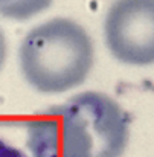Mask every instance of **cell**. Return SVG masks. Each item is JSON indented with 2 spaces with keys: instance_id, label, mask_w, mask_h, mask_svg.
I'll return each instance as SVG.
<instances>
[{
  "instance_id": "6da1fadb",
  "label": "cell",
  "mask_w": 154,
  "mask_h": 157,
  "mask_svg": "<svg viewBox=\"0 0 154 157\" xmlns=\"http://www.w3.org/2000/svg\"><path fill=\"white\" fill-rule=\"evenodd\" d=\"M128 124L114 99L86 92L35 113L26 122V145L34 157H121Z\"/></svg>"
},
{
  "instance_id": "7a4b0ae2",
  "label": "cell",
  "mask_w": 154,
  "mask_h": 157,
  "mask_svg": "<svg viewBox=\"0 0 154 157\" xmlns=\"http://www.w3.org/2000/svg\"><path fill=\"white\" fill-rule=\"evenodd\" d=\"M93 63L92 38L69 18H53L34 28L20 46L23 76L41 93H63L78 87Z\"/></svg>"
},
{
  "instance_id": "3957f363",
  "label": "cell",
  "mask_w": 154,
  "mask_h": 157,
  "mask_svg": "<svg viewBox=\"0 0 154 157\" xmlns=\"http://www.w3.org/2000/svg\"><path fill=\"white\" fill-rule=\"evenodd\" d=\"M111 55L133 66L154 64V0H116L104 23Z\"/></svg>"
},
{
  "instance_id": "277c9868",
  "label": "cell",
  "mask_w": 154,
  "mask_h": 157,
  "mask_svg": "<svg viewBox=\"0 0 154 157\" xmlns=\"http://www.w3.org/2000/svg\"><path fill=\"white\" fill-rule=\"evenodd\" d=\"M52 0H0V15L12 20H28L51 6Z\"/></svg>"
},
{
  "instance_id": "5b68a950",
  "label": "cell",
  "mask_w": 154,
  "mask_h": 157,
  "mask_svg": "<svg viewBox=\"0 0 154 157\" xmlns=\"http://www.w3.org/2000/svg\"><path fill=\"white\" fill-rule=\"evenodd\" d=\"M0 157H26L23 151L9 145L6 140L0 139Z\"/></svg>"
},
{
  "instance_id": "8992f818",
  "label": "cell",
  "mask_w": 154,
  "mask_h": 157,
  "mask_svg": "<svg viewBox=\"0 0 154 157\" xmlns=\"http://www.w3.org/2000/svg\"><path fill=\"white\" fill-rule=\"evenodd\" d=\"M6 52H8V49H6V38H5L3 31L0 29V69H2V67H3V64H5Z\"/></svg>"
}]
</instances>
